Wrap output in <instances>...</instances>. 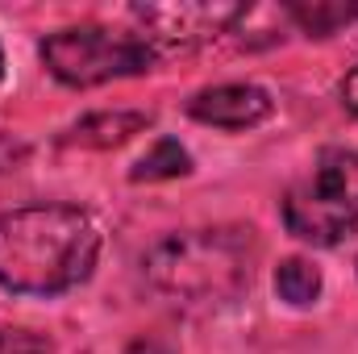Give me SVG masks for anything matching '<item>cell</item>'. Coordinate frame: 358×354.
<instances>
[{"label": "cell", "mask_w": 358, "mask_h": 354, "mask_svg": "<svg viewBox=\"0 0 358 354\" xmlns=\"http://www.w3.org/2000/svg\"><path fill=\"white\" fill-rule=\"evenodd\" d=\"M0 354H50V338L17 325H0Z\"/></svg>", "instance_id": "8fae6325"}, {"label": "cell", "mask_w": 358, "mask_h": 354, "mask_svg": "<svg viewBox=\"0 0 358 354\" xmlns=\"http://www.w3.org/2000/svg\"><path fill=\"white\" fill-rule=\"evenodd\" d=\"M275 292L287 304H296V309L313 304L321 296V271H317V263H308V259H283L279 271H275Z\"/></svg>", "instance_id": "ba28073f"}, {"label": "cell", "mask_w": 358, "mask_h": 354, "mask_svg": "<svg viewBox=\"0 0 358 354\" xmlns=\"http://www.w3.org/2000/svg\"><path fill=\"white\" fill-rule=\"evenodd\" d=\"M283 225L308 246H338L358 229V150L325 146L283 196Z\"/></svg>", "instance_id": "3957f363"}, {"label": "cell", "mask_w": 358, "mask_h": 354, "mask_svg": "<svg viewBox=\"0 0 358 354\" xmlns=\"http://www.w3.org/2000/svg\"><path fill=\"white\" fill-rule=\"evenodd\" d=\"M192 171V159H187V150L179 146L176 138H159L155 142V150L134 167V183H150V179H176V176H187Z\"/></svg>", "instance_id": "9c48e42d"}, {"label": "cell", "mask_w": 358, "mask_h": 354, "mask_svg": "<svg viewBox=\"0 0 358 354\" xmlns=\"http://www.w3.org/2000/svg\"><path fill=\"white\" fill-rule=\"evenodd\" d=\"M342 100H346V108L358 117V59L350 63V71H346V80H342Z\"/></svg>", "instance_id": "7c38bea8"}, {"label": "cell", "mask_w": 358, "mask_h": 354, "mask_svg": "<svg viewBox=\"0 0 358 354\" xmlns=\"http://www.w3.org/2000/svg\"><path fill=\"white\" fill-rule=\"evenodd\" d=\"M259 263L250 229H187L150 246L142 259L146 279L159 296L183 309H213L238 300Z\"/></svg>", "instance_id": "7a4b0ae2"}, {"label": "cell", "mask_w": 358, "mask_h": 354, "mask_svg": "<svg viewBox=\"0 0 358 354\" xmlns=\"http://www.w3.org/2000/svg\"><path fill=\"white\" fill-rule=\"evenodd\" d=\"M146 125H150V117H142V113H113V117L104 113V117L80 121L71 142H80V146H121V142H129Z\"/></svg>", "instance_id": "52a82bcc"}, {"label": "cell", "mask_w": 358, "mask_h": 354, "mask_svg": "<svg viewBox=\"0 0 358 354\" xmlns=\"http://www.w3.org/2000/svg\"><path fill=\"white\" fill-rule=\"evenodd\" d=\"M129 17L146 29L142 42L155 50H196L213 38H221L234 21L246 17V4H208V0H183V4H138Z\"/></svg>", "instance_id": "5b68a950"}, {"label": "cell", "mask_w": 358, "mask_h": 354, "mask_svg": "<svg viewBox=\"0 0 358 354\" xmlns=\"http://www.w3.org/2000/svg\"><path fill=\"white\" fill-rule=\"evenodd\" d=\"M313 38H329L338 25L346 21H358V8L355 4H334V0H313V4H292L287 8Z\"/></svg>", "instance_id": "30bf717a"}, {"label": "cell", "mask_w": 358, "mask_h": 354, "mask_svg": "<svg viewBox=\"0 0 358 354\" xmlns=\"http://www.w3.org/2000/svg\"><path fill=\"white\" fill-rule=\"evenodd\" d=\"M0 80H4V50H0Z\"/></svg>", "instance_id": "4fadbf2b"}, {"label": "cell", "mask_w": 358, "mask_h": 354, "mask_svg": "<svg viewBox=\"0 0 358 354\" xmlns=\"http://www.w3.org/2000/svg\"><path fill=\"white\" fill-rule=\"evenodd\" d=\"M42 63L67 88H96L108 80L150 71L155 50L138 34H117L104 25H71L42 42Z\"/></svg>", "instance_id": "277c9868"}, {"label": "cell", "mask_w": 358, "mask_h": 354, "mask_svg": "<svg viewBox=\"0 0 358 354\" xmlns=\"http://www.w3.org/2000/svg\"><path fill=\"white\" fill-rule=\"evenodd\" d=\"M100 259V229L76 204H25L0 213V288L59 296L80 288Z\"/></svg>", "instance_id": "6da1fadb"}, {"label": "cell", "mask_w": 358, "mask_h": 354, "mask_svg": "<svg viewBox=\"0 0 358 354\" xmlns=\"http://www.w3.org/2000/svg\"><path fill=\"white\" fill-rule=\"evenodd\" d=\"M187 113L217 129H250L271 117V96L259 84H217L196 92Z\"/></svg>", "instance_id": "8992f818"}]
</instances>
